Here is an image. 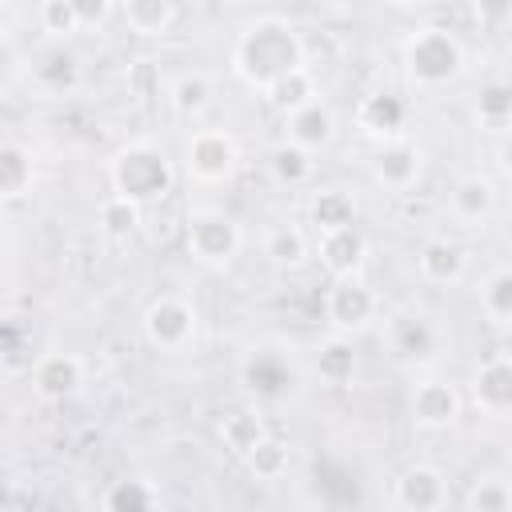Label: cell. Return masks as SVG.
<instances>
[{
  "label": "cell",
  "mask_w": 512,
  "mask_h": 512,
  "mask_svg": "<svg viewBox=\"0 0 512 512\" xmlns=\"http://www.w3.org/2000/svg\"><path fill=\"white\" fill-rule=\"evenodd\" d=\"M304 64H308V52H304L300 28L276 12L248 20L232 44V72L252 92H264L268 84H276L280 76Z\"/></svg>",
  "instance_id": "1"
},
{
  "label": "cell",
  "mask_w": 512,
  "mask_h": 512,
  "mask_svg": "<svg viewBox=\"0 0 512 512\" xmlns=\"http://www.w3.org/2000/svg\"><path fill=\"white\" fill-rule=\"evenodd\" d=\"M400 60H404V80L416 92H440L448 84H456L464 76L468 52L460 44V36L444 24H420L404 36L400 44Z\"/></svg>",
  "instance_id": "2"
},
{
  "label": "cell",
  "mask_w": 512,
  "mask_h": 512,
  "mask_svg": "<svg viewBox=\"0 0 512 512\" xmlns=\"http://www.w3.org/2000/svg\"><path fill=\"white\" fill-rule=\"evenodd\" d=\"M108 184L112 196L148 208L172 192V160L152 140H132L108 156Z\"/></svg>",
  "instance_id": "3"
},
{
  "label": "cell",
  "mask_w": 512,
  "mask_h": 512,
  "mask_svg": "<svg viewBox=\"0 0 512 512\" xmlns=\"http://www.w3.org/2000/svg\"><path fill=\"white\" fill-rule=\"evenodd\" d=\"M184 248L196 264L224 272L240 256L244 232H240L236 216H228L224 208H192L184 220Z\"/></svg>",
  "instance_id": "4"
},
{
  "label": "cell",
  "mask_w": 512,
  "mask_h": 512,
  "mask_svg": "<svg viewBox=\"0 0 512 512\" xmlns=\"http://www.w3.org/2000/svg\"><path fill=\"white\" fill-rule=\"evenodd\" d=\"M240 384L256 404H284L300 392V364L280 344H260L240 360Z\"/></svg>",
  "instance_id": "5"
},
{
  "label": "cell",
  "mask_w": 512,
  "mask_h": 512,
  "mask_svg": "<svg viewBox=\"0 0 512 512\" xmlns=\"http://www.w3.org/2000/svg\"><path fill=\"white\" fill-rule=\"evenodd\" d=\"M180 160L188 180L228 184L240 172V140L228 128H192L180 144Z\"/></svg>",
  "instance_id": "6"
},
{
  "label": "cell",
  "mask_w": 512,
  "mask_h": 512,
  "mask_svg": "<svg viewBox=\"0 0 512 512\" xmlns=\"http://www.w3.org/2000/svg\"><path fill=\"white\" fill-rule=\"evenodd\" d=\"M444 328L424 312H392L384 320V348L404 368H432L444 356Z\"/></svg>",
  "instance_id": "7"
},
{
  "label": "cell",
  "mask_w": 512,
  "mask_h": 512,
  "mask_svg": "<svg viewBox=\"0 0 512 512\" xmlns=\"http://www.w3.org/2000/svg\"><path fill=\"white\" fill-rule=\"evenodd\" d=\"M324 324L332 336H360L380 320V296L364 276H344L324 288Z\"/></svg>",
  "instance_id": "8"
},
{
  "label": "cell",
  "mask_w": 512,
  "mask_h": 512,
  "mask_svg": "<svg viewBox=\"0 0 512 512\" xmlns=\"http://www.w3.org/2000/svg\"><path fill=\"white\" fill-rule=\"evenodd\" d=\"M140 332L156 352H188L196 344V332H200V312L188 296L164 292L144 308Z\"/></svg>",
  "instance_id": "9"
},
{
  "label": "cell",
  "mask_w": 512,
  "mask_h": 512,
  "mask_svg": "<svg viewBox=\"0 0 512 512\" xmlns=\"http://www.w3.org/2000/svg\"><path fill=\"white\" fill-rule=\"evenodd\" d=\"M408 416L424 432H448L464 416V396L444 376H420L408 392Z\"/></svg>",
  "instance_id": "10"
},
{
  "label": "cell",
  "mask_w": 512,
  "mask_h": 512,
  "mask_svg": "<svg viewBox=\"0 0 512 512\" xmlns=\"http://www.w3.org/2000/svg\"><path fill=\"white\" fill-rule=\"evenodd\" d=\"M28 384L36 392V400L64 404L84 388V360L76 352H44L28 368Z\"/></svg>",
  "instance_id": "11"
},
{
  "label": "cell",
  "mask_w": 512,
  "mask_h": 512,
  "mask_svg": "<svg viewBox=\"0 0 512 512\" xmlns=\"http://www.w3.org/2000/svg\"><path fill=\"white\" fill-rule=\"evenodd\" d=\"M424 176V148L408 136L400 140H388V144H376V156H372V180L384 188V192H412Z\"/></svg>",
  "instance_id": "12"
},
{
  "label": "cell",
  "mask_w": 512,
  "mask_h": 512,
  "mask_svg": "<svg viewBox=\"0 0 512 512\" xmlns=\"http://www.w3.org/2000/svg\"><path fill=\"white\" fill-rule=\"evenodd\" d=\"M392 500L400 512H444L448 476L436 464H408L392 484Z\"/></svg>",
  "instance_id": "13"
},
{
  "label": "cell",
  "mask_w": 512,
  "mask_h": 512,
  "mask_svg": "<svg viewBox=\"0 0 512 512\" xmlns=\"http://www.w3.org/2000/svg\"><path fill=\"white\" fill-rule=\"evenodd\" d=\"M336 128H340L336 108L324 96H316L312 104H304V108H296V112L284 116V140L296 144V148H304V152H312V156L324 152L336 140Z\"/></svg>",
  "instance_id": "14"
},
{
  "label": "cell",
  "mask_w": 512,
  "mask_h": 512,
  "mask_svg": "<svg viewBox=\"0 0 512 512\" xmlns=\"http://www.w3.org/2000/svg\"><path fill=\"white\" fill-rule=\"evenodd\" d=\"M468 272V248L452 236H428L416 252V276L432 288H452Z\"/></svg>",
  "instance_id": "15"
},
{
  "label": "cell",
  "mask_w": 512,
  "mask_h": 512,
  "mask_svg": "<svg viewBox=\"0 0 512 512\" xmlns=\"http://www.w3.org/2000/svg\"><path fill=\"white\" fill-rule=\"evenodd\" d=\"M316 256L324 264V272L332 280H344V276H364V264H368V236L348 224V228H336V232H324L316 240Z\"/></svg>",
  "instance_id": "16"
},
{
  "label": "cell",
  "mask_w": 512,
  "mask_h": 512,
  "mask_svg": "<svg viewBox=\"0 0 512 512\" xmlns=\"http://www.w3.org/2000/svg\"><path fill=\"white\" fill-rule=\"evenodd\" d=\"M404 124H408V100L396 92H372L356 104V128L376 144L400 140Z\"/></svg>",
  "instance_id": "17"
},
{
  "label": "cell",
  "mask_w": 512,
  "mask_h": 512,
  "mask_svg": "<svg viewBox=\"0 0 512 512\" xmlns=\"http://www.w3.org/2000/svg\"><path fill=\"white\" fill-rule=\"evenodd\" d=\"M472 404L492 420H504L512 412V360L504 352L488 356L472 372Z\"/></svg>",
  "instance_id": "18"
},
{
  "label": "cell",
  "mask_w": 512,
  "mask_h": 512,
  "mask_svg": "<svg viewBox=\"0 0 512 512\" xmlns=\"http://www.w3.org/2000/svg\"><path fill=\"white\" fill-rule=\"evenodd\" d=\"M496 212V180L484 172H468L448 192V216L460 224H484Z\"/></svg>",
  "instance_id": "19"
},
{
  "label": "cell",
  "mask_w": 512,
  "mask_h": 512,
  "mask_svg": "<svg viewBox=\"0 0 512 512\" xmlns=\"http://www.w3.org/2000/svg\"><path fill=\"white\" fill-rule=\"evenodd\" d=\"M312 368H316V380H320L324 388H348V384L356 380V368H360L352 340H348V336H328V340H320V348H316V356H312Z\"/></svg>",
  "instance_id": "20"
},
{
  "label": "cell",
  "mask_w": 512,
  "mask_h": 512,
  "mask_svg": "<svg viewBox=\"0 0 512 512\" xmlns=\"http://www.w3.org/2000/svg\"><path fill=\"white\" fill-rule=\"evenodd\" d=\"M308 220H312L316 236L348 228V224H356V196L348 188H336V184L316 188L312 200H308Z\"/></svg>",
  "instance_id": "21"
},
{
  "label": "cell",
  "mask_w": 512,
  "mask_h": 512,
  "mask_svg": "<svg viewBox=\"0 0 512 512\" xmlns=\"http://www.w3.org/2000/svg\"><path fill=\"white\" fill-rule=\"evenodd\" d=\"M36 184V160L24 144L0 140V200H20Z\"/></svg>",
  "instance_id": "22"
},
{
  "label": "cell",
  "mask_w": 512,
  "mask_h": 512,
  "mask_svg": "<svg viewBox=\"0 0 512 512\" xmlns=\"http://www.w3.org/2000/svg\"><path fill=\"white\" fill-rule=\"evenodd\" d=\"M260 96H264L280 116H288V112H296V108L312 104V100H316V96H324V92H320V84H316V72L304 64V68H292L288 76H280L276 84H268Z\"/></svg>",
  "instance_id": "23"
},
{
  "label": "cell",
  "mask_w": 512,
  "mask_h": 512,
  "mask_svg": "<svg viewBox=\"0 0 512 512\" xmlns=\"http://www.w3.org/2000/svg\"><path fill=\"white\" fill-rule=\"evenodd\" d=\"M212 96H216V84H212L208 72H180L168 84V104L184 120H200L212 108Z\"/></svg>",
  "instance_id": "24"
},
{
  "label": "cell",
  "mask_w": 512,
  "mask_h": 512,
  "mask_svg": "<svg viewBox=\"0 0 512 512\" xmlns=\"http://www.w3.org/2000/svg\"><path fill=\"white\" fill-rule=\"evenodd\" d=\"M124 16V24L136 32V36H168L172 24L180 20V8L172 0H128L116 8Z\"/></svg>",
  "instance_id": "25"
},
{
  "label": "cell",
  "mask_w": 512,
  "mask_h": 512,
  "mask_svg": "<svg viewBox=\"0 0 512 512\" xmlns=\"http://www.w3.org/2000/svg\"><path fill=\"white\" fill-rule=\"evenodd\" d=\"M264 436H268V424H264L260 408H236V412H228V416L220 420V440H224V448L236 452L240 460H244Z\"/></svg>",
  "instance_id": "26"
},
{
  "label": "cell",
  "mask_w": 512,
  "mask_h": 512,
  "mask_svg": "<svg viewBox=\"0 0 512 512\" xmlns=\"http://www.w3.org/2000/svg\"><path fill=\"white\" fill-rule=\"evenodd\" d=\"M268 172H272V180H276L280 188H304V184L316 176V156L284 140V144L272 148V156H268Z\"/></svg>",
  "instance_id": "27"
},
{
  "label": "cell",
  "mask_w": 512,
  "mask_h": 512,
  "mask_svg": "<svg viewBox=\"0 0 512 512\" xmlns=\"http://www.w3.org/2000/svg\"><path fill=\"white\" fill-rule=\"evenodd\" d=\"M264 256H268L276 268H300V264L312 256V244H308L304 228H296V224H276V228H268V236H264Z\"/></svg>",
  "instance_id": "28"
},
{
  "label": "cell",
  "mask_w": 512,
  "mask_h": 512,
  "mask_svg": "<svg viewBox=\"0 0 512 512\" xmlns=\"http://www.w3.org/2000/svg\"><path fill=\"white\" fill-rule=\"evenodd\" d=\"M472 116L484 132H504L512 124V88L504 80H492L480 88L476 104H472Z\"/></svg>",
  "instance_id": "29"
},
{
  "label": "cell",
  "mask_w": 512,
  "mask_h": 512,
  "mask_svg": "<svg viewBox=\"0 0 512 512\" xmlns=\"http://www.w3.org/2000/svg\"><path fill=\"white\" fill-rule=\"evenodd\" d=\"M480 312L496 328L512 324V272L508 268H496V272L484 276V284H480Z\"/></svg>",
  "instance_id": "30"
},
{
  "label": "cell",
  "mask_w": 512,
  "mask_h": 512,
  "mask_svg": "<svg viewBox=\"0 0 512 512\" xmlns=\"http://www.w3.org/2000/svg\"><path fill=\"white\" fill-rule=\"evenodd\" d=\"M104 512H156V488L144 476H124L108 484Z\"/></svg>",
  "instance_id": "31"
},
{
  "label": "cell",
  "mask_w": 512,
  "mask_h": 512,
  "mask_svg": "<svg viewBox=\"0 0 512 512\" xmlns=\"http://www.w3.org/2000/svg\"><path fill=\"white\" fill-rule=\"evenodd\" d=\"M244 468L256 476V480H280V476H288V468H292V452H288V444L280 440V436H264L248 456H244Z\"/></svg>",
  "instance_id": "32"
},
{
  "label": "cell",
  "mask_w": 512,
  "mask_h": 512,
  "mask_svg": "<svg viewBox=\"0 0 512 512\" xmlns=\"http://www.w3.org/2000/svg\"><path fill=\"white\" fill-rule=\"evenodd\" d=\"M96 220H100V232L108 240H128L140 232L144 224V208H136L132 200H120V196H108L100 208H96Z\"/></svg>",
  "instance_id": "33"
},
{
  "label": "cell",
  "mask_w": 512,
  "mask_h": 512,
  "mask_svg": "<svg viewBox=\"0 0 512 512\" xmlns=\"http://www.w3.org/2000/svg\"><path fill=\"white\" fill-rule=\"evenodd\" d=\"M468 512H512V488L504 472H484L468 488Z\"/></svg>",
  "instance_id": "34"
},
{
  "label": "cell",
  "mask_w": 512,
  "mask_h": 512,
  "mask_svg": "<svg viewBox=\"0 0 512 512\" xmlns=\"http://www.w3.org/2000/svg\"><path fill=\"white\" fill-rule=\"evenodd\" d=\"M76 76H80V60H76L72 52H64V48H52V52L36 64V80H40L48 92H68V88L76 84Z\"/></svg>",
  "instance_id": "35"
},
{
  "label": "cell",
  "mask_w": 512,
  "mask_h": 512,
  "mask_svg": "<svg viewBox=\"0 0 512 512\" xmlns=\"http://www.w3.org/2000/svg\"><path fill=\"white\" fill-rule=\"evenodd\" d=\"M36 20H40V32L56 36V40H68L72 32H84L80 28V12H76V0H44L36 8Z\"/></svg>",
  "instance_id": "36"
},
{
  "label": "cell",
  "mask_w": 512,
  "mask_h": 512,
  "mask_svg": "<svg viewBox=\"0 0 512 512\" xmlns=\"http://www.w3.org/2000/svg\"><path fill=\"white\" fill-rule=\"evenodd\" d=\"M24 340H28L24 324L12 320V316H4V320H0V356H16V352L24 348Z\"/></svg>",
  "instance_id": "37"
},
{
  "label": "cell",
  "mask_w": 512,
  "mask_h": 512,
  "mask_svg": "<svg viewBox=\"0 0 512 512\" xmlns=\"http://www.w3.org/2000/svg\"><path fill=\"white\" fill-rule=\"evenodd\" d=\"M76 12H80V28H84V24H92V20L112 16V4H76Z\"/></svg>",
  "instance_id": "38"
}]
</instances>
